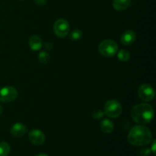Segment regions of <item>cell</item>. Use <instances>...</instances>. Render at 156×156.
Segmentation results:
<instances>
[{
  "instance_id": "cell-1",
  "label": "cell",
  "mask_w": 156,
  "mask_h": 156,
  "mask_svg": "<svg viewBox=\"0 0 156 156\" xmlns=\"http://www.w3.org/2000/svg\"><path fill=\"white\" fill-rule=\"evenodd\" d=\"M128 142L134 146H144L152 141L151 130L143 125L135 126L130 129L128 134Z\"/></svg>"
},
{
  "instance_id": "cell-2",
  "label": "cell",
  "mask_w": 156,
  "mask_h": 156,
  "mask_svg": "<svg viewBox=\"0 0 156 156\" xmlns=\"http://www.w3.org/2000/svg\"><path fill=\"white\" fill-rule=\"evenodd\" d=\"M131 117L139 124H146L152 121L154 117V109L150 105L146 103L138 104L132 108Z\"/></svg>"
},
{
  "instance_id": "cell-3",
  "label": "cell",
  "mask_w": 156,
  "mask_h": 156,
  "mask_svg": "<svg viewBox=\"0 0 156 156\" xmlns=\"http://www.w3.org/2000/svg\"><path fill=\"white\" fill-rule=\"evenodd\" d=\"M101 54L106 57H111L117 53L118 46L117 43L113 40H105L102 41L98 47Z\"/></svg>"
},
{
  "instance_id": "cell-4",
  "label": "cell",
  "mask_w": 156,
  "mask_h": 156,
  "mask_svg": "<svg viewBox=\"0 0 156 156\" xmlns=\"http://www.w3.org/2000/svg\"><path fill=\"white\" fill-rule=\"evenodd\" d=\"M122 106L116 100H109L105 105V113L111 118H117L122 114Z\"/></svg>"
},
{
  "instance_id": "cell-5",
  "label": "cell",
  "mask_w": 156,
  "mask_h": 156,
  "mask_svg": "<svg viewBox=\"0 0 156 156\" xmlns=\"http://www.w3.org/2000/svg\"><path fill=\"white\" fill-rule=\"evenodd\" d=\"M18 97V91L14 87L5 86L0 89V101L4 103H9Z\"/></svg>"
},
{
  "instance_id": "cell-6",
  "label": "cell",
  "mask_w": 156,
  "mask_h": 156,
  "mask_svg": "<svg viewBox=\"0 0 156 156\" xmlns=\"http://www.w3.org/2000/svg\"><path fill=\"white\" fill-rule=\"evenodd\" d=\"M53 30L56 35L59 37H65L68 35L70 30V26L68 21L63 18L58 19L54 23Z\"/></svg>"
},
{
  "instance_id": "cell-7",
  "label": "cell",
  "mask_w": 156,
  "mask_h": 156,
  "mask_svg": "<svg viewBox=\"0 0 156 156\" xmlns=\"http://www.w3.org/2000/svg\"><path fill=\"white\" fill-rule=\"evenodd\" d=\"M155 93L153 88L148 84H143L138 89V96L143 101L149 102L153 100Z\"/></svg>"
},
{
  "instance_id": "cell-8",
  "label": "cell",
  "mask_w": 156,
  "mask_h": 156,
  "mask_svg": "<svg viewBox=\"0 0 156 156\" xmlns=\"http://www.w3.org/2000/svg\"><path fill=\"white\" fill-rule=\"evenodd\" d=\"M29 140L35 146H41L45 141V136L42 131L39 129H33L28 134Z\"/></svg>"
},
{
  "instance_id": "cell-9",
  "label": "cell",
  "mask_w": 156,
  "mask_h": 156,
  "mask_svg": "<svg viewBox=\"0 0 156 156\" xmlns=\"http://www.w3.org/2000/svg\"><path fill=\"white\" fill-rule=\"evenodd\" d=\"M136 38V35L135 32L131 30H127L122 34L120 41L123 45H130L135 42Z\"/></svg>"
},
{
  "instance_id": "cell-10",
  "label": "cell",
  "mask_w": 156,
  "mask_h": 156,
  "mask_svg": "<svg viewBox=\"0 0 156 156\" xmlns=\"http://www.w3.org/2000/svg\"><path fill=\"white\" fill-rule=\"evenodd\" d=\"M27 132V128L23 123H16L12 126L10 133L14 137H21Z\"/></svg>"
},
{
  "instance_id": "cell-11",
  "label": "cell",
  "mask_w": 156,
  "mask_h": 156,
  "mask_svg": "<svg viewBox=\"0 0 156 156\" xmlns=\"http://www.w3.org/2000/svg\"><path fill=\"white\" fill-rule=\"evenodd\" d=\"M29 45L32 50L37 51L42 47V41L40 37L37 36V35H32L29 38Z\"/></svg>"
},
{
  "instance_id": "cell-12",
  "label": "cell",
  "mask_w": 156,
  "mask_h": 156,
  "mask_svg": "<svg viewBox=\"0 0 156 156\" xmlns=\"http://www.w3.org/2000/svg\"><path fill=\"white\" fill-rule=\"evenodd\" d=\"M101 129L105 133H111L114 129V124L109 119H105L100 123Z\"/></svg>"
},
{
  "instance_id": "cell-13",
  "label": "cell",
  "mask_w": 156,
  "mask_h": 156,
  "mask_svg": "<svg viewBox=\"0 0 156 156\" xmlns=\"http://www.w3.org/2000/svg\"><path fill=\"white\" fill-rule=\"evenodd\" d=\"M130 3V0H114L113 1V7L117 11H123L127 9Z\"/></svg>"
},
{
  "instance_id": "cell-14",
  "label": "cell",
  "mask_w": 156,
  "mask_h": 156,
  "mask_svg": "<svg viewBox=\"0 0 156 156\" xmlns=\"http://www.w3.org/2000/svg\"><path fill=\"white\" fill-rule=\"evenodd\" d=\"M11 147L5 142L0 143V156H8L10 153Z\"/></svg>"
},
{
  "instance_id": "cell-15",
  "label": "cell",
  "mask_w": 156,
  "mask_h": 156,
  "mask_svg": "<svg viewBox=\"0 0 156 156\" xmlns=\"http://www.w3.org/2000/svg\"><path fill=\"white\" fill-rule=\"evenodd\" d=\"M117 58L119 59V60L126 62L130 58V55H129V53L126 50H120L117 53Z\"/></svg>"
},
{
  "instance_id": "cell-16",
  "label": "cell",
  "mask_w": 156,
  "mask_h": 156,
  "mask_svg": "<svg viewBox=\"0 0 156 156\" xmlns=\"http://www.w3.org/2000/svg\"><path fill=\"white\" fill-rule=\"evenodd\" d=\"M38 59L42 63H47L50 61V56L48 53L45 51H41L38 55Z\"/></svg>"
},
{
  "instance_id": "cell-17",
  "label": "cell",
  "mask_w": 156,
  "mask_h": 156,
  "mask_svg": "<svg viewBox=\"0 0 156 156\" xmlns=\"http://www.w3.org/2000/svg\"><path fill=\"white\" fill-rule=\"evenodd\" d=\"M82 37V32L79 29H75L72 31L71 35H70V38L73 41H78Z\"/></svg>"
},
{
  "instance_id": "cell-18",
  "label": "cell",
  "mask_w": 156,
  "mask_h": 156,
  "mask_svg": "<svg viewBox=\"0 0 156 156\" xmlns=\"http://www.w3.org/2000/svg\"><path fill=\"white\" fill-rule=\"evenodd\" d=\"M105 115V113L101 111V110H95V111L93 112L92 116L94 119H101L104 117Z\"/></svg>"
},
{
  "instance_id": "cell-19",
  "label": "cell",
  "mask_w": 156,
  "mask_h": 156,
  "mask_svg": "<svg viewBox=\"0 0 156 156\" xmlns=\"http://www.w3.org/2000/svg\"><path fill=\"white\" fill-rule=\"evenodd\" d=\"M151 153V149L149 148H143L140 149V155L141 156H149V154Z\"/></svg>"
},
{
  "instance_id": "cell-20",
  "label": "cell",
  "mask_w": 156,
  "mask_h": 156,
  "mask_svg": "<svg viewBox=\"0 0 156 156\" xmlns=\"http://www.w3.org/2000/svg\"><path fill=\"white\" fill-rule=\"evenodd\" d=\"M34 2L38 5H44L47 2V0H34Z\"/></svg>"
},
{
  "instance_id": "cell-21",
  "label": "cell",
  "mask_w": 156,
  "mask_h": 156,
  "mask_svg": "<svg viewBox=\"0 0 156 156\" xmlns=\"http://www.w3.org/2000/svg\"><path fill=\"white\" fill-rule=\"evenodd\" d=\"M53 45L52 44V43H50V42H47L44 44V47H45L47 50H51V49L53 48Z\"/></svg>"
},
{
  "instance_id": "cell-22",
  "label": "cell",
  "mask_w": 156,
  "mask_h": 156,
  "mask_svg": "<svg viewBox=\"0 0 156 156\" xmlns=\"http://www.w3.org/2000/svg\"><path fill=\"white\" fill-rule=\"evenodd\" d=\"M156 143H155V140H154L153 143H152V147H151V152H152V153L154 154V155H155V146H156Z\"/></svg>"
},
{
  "instance_id": "cell-23",
  "label": "cell",
  "mask_w": 156,
  "mask_h": 156,
  "mask_svg": "<svg viewBox=\"0 0 156 156\" xmlns=\"http://www.w3.org/2000/svg\"><path fill=\"white\" fill-rule=\"evenodd\" d=\"M2 111H3V110H2V107L1 106V105H0V115H1L2 114Z\"/></svg>"
},
{
  "instance_id": "cell-24",
  "label": "cell",
  "mask_w": 156,
  "mask_h": 156,
  "mask_svg": "<svg viewBox=\"0 0 156 156\" xmlns=\"http://www.w3.org/2000/svg\"><path fill=\"white\" fill-rule=\"evenodd\" d=\"M37 156H48V155H46V154H40V155H38Z\"/></svg>"
}]
</instances>
